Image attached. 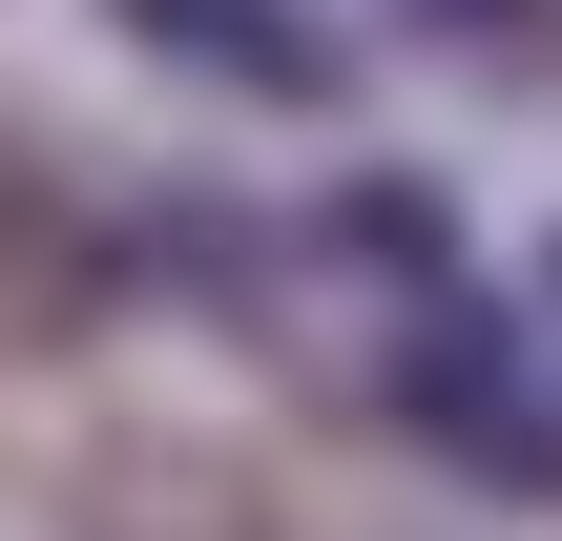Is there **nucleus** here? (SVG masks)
I'll list each match as a JSON object with an SVG mask.
<instances>
[{"label": "nucleus", "instance_id": "f257e3e1", "mask_svg": "<svg viewBox=\"0 0 562 541\" xmlns=\"http://www.w3.org/2000/svg\"><path fill=\"white\" fill-rule=\"evenodd\" d=\"M417 417H438V438H459L480 480H521V500L562 480V396L521 375V334H501L480 292H438V334H417Z\"/></svg>", "mask_w": 562, "mask_h": 541}, {"label": "nucleus", "instance_id": "f03ea898", "mask_svg": "<svg viewBox=\"0 0 562 541\" xmlns=\"http://www.w3.org/2000/svg\"><path fill=\"white\" fill-rule=\"evenodd\" d=\"M104 21L167 42V63H209V83H250V104H355V42L313 0H104Z\"/></svg>", "mask_w": 562, "mask_h": 541}, {"label": "nucleus", "instance_id": "7ed1b4c3", "mask_svg": "<svg viewBox=\"0 0 562 541\" xmlns=\"http://www.w3.org/2000/svg\"><path fill=\"white\" fill-rule=\"evenodd\" d=\"M542 334H562V250H542Z\"/></svg>", "mask_w": 562, "mask_h": 541}, {"label": "nucleus", "instance_id": "20e7f679", "mask_svg": "<svg viewBox=\"0 0 562 541\" xmlns=\"http://www.w3.org/2000/svg\"><path fill=\"white\" fill-rule=\"evenodd\" d=\"M459 21H521V0H459Z\"/></svg>", "mask_w": 562, "mask_h": 541}]
</instances>
